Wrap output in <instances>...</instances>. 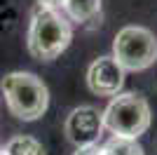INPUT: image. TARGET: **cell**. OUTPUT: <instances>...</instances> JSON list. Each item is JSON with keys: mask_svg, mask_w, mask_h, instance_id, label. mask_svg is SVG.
Returning <instances> with one entry per match:
<instances>
[{"mask_svg": "<svg viewBox=\"0 0 157 155\" xmlns=\"http://www.w3.org/2000/svg\"><path fill=\"white\" fill-rule=\"evenodd\" d=\"M73 40V26L61 10L38 7L28 26L26 45L31 57L40 61H54Z\"/></svg>", "mask_w": 157, "mask_h": 155, "instance_id": "obj_1", "label": "cell"}, {"mask_svg": "<svg viewBox=\"0 0 157 155\" xmlns=\"http://www.w3.org/2000/svg\"><path fill=\"white\" fill-rule=\"evenodd\" d=\"M2 94L10 113L24 122H33L45 115L49 106L47 85L38 75L26 71H14L2 78Z\"/></svg>", "mask_w": 157, "mask_h": 155, "instance_id": "obj_2", "label": "cell"}, {"mask_svg": "<svg viewBox=\"0 0 157 155\" xmlns=\"http://www.w3.org/2000/svg\"><path fill=\"white\" fill-rule=\"evenodd\" d=\"M150 106L136 92H120L103 110V129L120 139H138L150 127Z\"/></svg>", "mask_w": 157, "mask_h": 155, "instance_id": "obj_3", "label": "cell"}, {"mask_svg": "<svg viewBox=\"0 0 157 155\" xmlns=\"http://www.w3.org/2000/svg\"><path fill=\"white\" fill-rule=\"evenodd\" d=\"M113 59L124 71H145L157 61V38L143 26H124L113 40Z\"/></svg>", "mask_w": 157, "mask_h": 155, "instance_id": "obj_4", "label": "cell"}, {"mask_svg": "<svg viewBox=\"0 0 157 155\" xmlns=\"http://www.w3.org/2000/svg\"><path fill=\"white\" fill-rule=\"evenodd\" d=\"M63 132L68 141L75 143L78 148L96 146L98 139L103 136V110L94 108V106L73 108L63 122Z\"/></svg>", "mask_w": 157, "mask_h": 155, "instance_id": "obj_5", "label": "cell"}, {"mask_svg": "<svg viewBox=\"0 0 157 155\" xmlns=\"http://www.w3.org/2000/svg\"><path fill=\"white\" fill-rule=\"evenodd\" d=\"M87 85L98 97H117L124 85V68L113 57H98L87 68Z\"/></svg>", "mask_w": 157, "mask_h": 155, "instance_id": "obj_6", "label": "cell"}, {"mask_svg": "<svg viewBox=\"0 0 157 155\" xmlns=\"http://www.w3.org/2000/svg\"><path fill=\"white\" fill-rule=\"evenodd\" d=\"M61 12L68 21L87 24L101 14V0H63Z\"/></svg>", "mask_w": 157, "mask_h": 155, "instance_id": "obj_7", "label": "cell"}, {"mask_svg": "<svg viewBox=\"0 0 157 155\" xmlns=\"http://www.w3.org/2000/svg\"><path fill=\"white\" fill-rule=\"evenodd\" d=\"M5 155H45V146L33 139V136H12L10 141L5 143Z\"/></svg>", "mask_w": 157, "mask_h": 155, "instance_id": "obj_8", "label": "cell"}, {"mask_svg": "<svg viewBox=\"0 0 157 155\" xmlns=\"http://www.w3.org/2000/svg\"><path fill=\"white\" fill-rule=\"evenodd\" d=\"M103 150L105 155H145L136 139H120V136H113L103 146Z\"/></svg>", "mask_w": 157, "mask_h": 155, "instance_id": "obj_9", "label": "cell"}, {"mask_svg": "<svg viewBox=\"0 0 157 155\" xmlns=\"http://www.w3.org/2000/svg\"><path fill=\"white\" fill-rule=\"evenodd\" d=\"M73 155H105V150H103V146H85V148H78Z\"/></svg>", "mask_w": 157, "mask_h": 155, "instance_id": "obj_10", "label": "cell"}, {"mask_svg": "<svg viewBox=\"0 0 157 155\" xmlns=\"http://www.w3.org/2000/svg\"><path fill=\"white\" fill-rule=\"evenodd\" d=\"M42 2V7H52V10H61V5H63V0H40Z\"/></svg>", "mask_w": 157, "mask_h": 155, "instance_id": "obj_11", "label": "cell"}, {"mask_svg": "<svg viewBox=\"0 0 157 155\" xmlns=\"http://www.w3.org/2000/svg\"><path fill=\"white\" fill-rule=\"evenodd\" d=\"M0 155H5V150H2V148H0Z\"/></svg>", "mask_w": 157, "mask_h": 155, "instance_id": "obj_12", "label": "cell"}]
</instances>
